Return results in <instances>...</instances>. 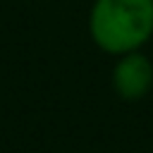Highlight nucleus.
Returning a JSON list of instances; mask_svg holds the SVG:
<instances>
[{
    "instance_id": "f257e3e1",
    "label": "nucleus",
    "mask_w": 153,
    "mask_h": 153,
    "mask_svg": "<svg viewBox=\"0 0 153 153\" xmlns=\"http://www.w3.org/2000/svg\"><path fill=\"white\" fill-rule=\"evenodd\" d=\"M88 36L112 57L141 50L153 38V0H93Z\"/></svg>"
},
{
    "instance_id": "f03ea898",
    "label": "nucleus",
    "mask_w": 153,
    "mask_h": 153,
    "mask_svg": "<svg viewBox=\"0 0 153 153\" xmlns=\"http://www.w3.org/2000/svg\"><path fill=\"white\" fill-rule=\"evenodd\" d=\"M112 91L124 100H139L153 88V60L143 50H131L117 55L110 74Z\"/></svg>"
}]
</instances>
